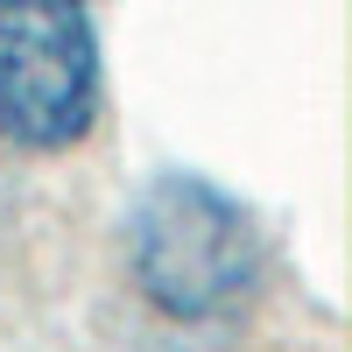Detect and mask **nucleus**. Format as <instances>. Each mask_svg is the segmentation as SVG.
Listing matches in <instances>:
<instances>
[{"label": "nucleus", "instance_id": "1", "mask_svg": "<svg viewBox=\"0 0 352 352\" xmlns=\"http://www.w3.org/2000/svg\"><path fill=\"white\" fill-rule=\"evenodd\" d=\"M127 268L134 289L176 324L232 317L261 282V232L240 197L212 176H155L127 219Z\"/></svg>", "mask_w": 352, "mask_h": 352}, {"label": "nucleus", "instance_id": "2", "mask_svg": "<svg viewBox=\"0 0 352 352\" xmlns=\"http://www.w3.org/2000/svg\"><path fill=\"white\" fill-rule=\"evenodd\" d=\"M99 120V28L85 0H0V141L71 148Z\"/></svg>", "mask_w": 352, "mask_h": 352}]
</instances>
